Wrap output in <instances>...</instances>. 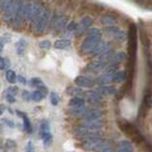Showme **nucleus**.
<instances>
[{
	"instance_id": "nucleus-27",
	"label": "nucleus",
	"mask_w": 152,
	"mask_h": 152,
	"mask_svg": "<svg viewBox=\"0 0 152 152\" xmlns=\"http://www.w3.org/2000/svg\"><path fill=\"white\" fill-rule=\"evenodd\" d=\"M42 139H43V144H45L46 148H49V146L53 144V136L50 134V132L45 134V136L42 137Z\"/></svg>"
},
{
	"instance_id": "nucleus-25",
	"label": "nucleus",
	"mask_w": 152,
	"mask_h": 152,
	"mask_svg": "<svg viewBox=\"0 0 152 152\" xmlns=\"http://www.w3.org/2000/svg\"><path fill=\"white\" fill-rule=\"evenodd\" d=\"M6 80L10 82V83H15L17 82V75H15V72H13V70H11V69H8L7 72H6Z\"/></svg>"
},
{
	"instance_id": "nucleus-24",
	"label": "nucleus",
	"mask_w": 152,
	"mask_h": 152,
	"mask_svg": "<svg viewBox=\"0 0 152 152\" xmlns=\"http://www.w3.org/2000/svg\"><path fill=\"white\" fill-rule=\"evenodd\" d=\"M125 73L124 72H116L115 75H113V82H116V83H121L125 80Z\"/></svg>"
},
{
	"instance_id": "nucleus-3",
	"label": "nucleus",
	"mask_w": 152,
	"mask_h": 152,
	"mask_svg": "<svg viewBox=\"0 0 152 152\" xmlns=\"http://www.w3.org/2000/svg\"><path fill=\"white\" fill-rule=\"evenodd\" d=\"M50 18V13L49 12H42V14L35 21H33V29L37 34H41L45 32L48 22Z\"/></svg>"
},
{
	"instance_id": "nucleus-18",
	"label": "nucleus",
	"mask_w": 152,
	"mask_h": 152,
	"mask_svg": "<svg viewBox=\"0 0 152 152\" xmlns=\"http://www.w3.org/2000/svg\"><path fill=\"white\" fill-rule=\"evenodd\" d=\"M98 91L103 95H114L116 93V89L111 86H101L98 88Z\"/></svg>"
},
{
	"instance_id": "nucleus-6",
	"label": "nucleus",
	"mask_w": 152,
	"mask_h": 152,
	"mask_svg": "<svg viewBox=\"0 0 152 152\" xmlns=\"http://www.w3.org/2000/svg\"><path fill=\"white\" fill-rule=\"evenodd\" d=\"M93 18L91 17H89V15H87V17H83L81 21H80V23L77 25V27H76V31L78 32V33H82V32H86L89 27H90V25L93 23Z\"/></svg>"
},
{
	"instance_id": "nucleus-39",
	"label": "nucleus",
	"mask_w": 152,
	"mask_h": 152,
	"mask_svg": "<svg viewBox=\"0 0 152 152\" xmlns=\"http://www.w3.org/2000/svg\"><path fill=\"white\" fill-rule=\"evenodd\" d=\"M32 84H33V86H35V87H40V86H42V81H41L39 77L32 78Z\"/></svg>"
},
{
	"instance_id": "nucleus-51",
	"label": "nucleus",
	"mask_w": 152,
	"mask_h": 152,
	"mask_svg": "<svg viewBox=\"0 0 152 152\" xmlns=\"http://www.w3.org/2000/svg\"><path fill=\"white\" fill-rule=\"evenodd\" d=\"M2 49H4V43H2V41L0 40V53L2 52Z\"/></svg>"
},
{
	"instance_id": "nucleus-8",
	"label": "nucleus",
	"mask_w": 152,
	"mask_h": 152,
	"mask_svg": "<svg viewBox=\"0 0 152 152\" xmlns=\"http://www.w3.org/2000/svg\"><path fill=\"white\" fill-rule=\"evenodd\" d=\"M75 83L81 88H91L94 86V82L86 76H77L75 78Z\"/></svg>"
},
{
	"instance_id": "nucleus-4",
	"label": "nucleus",
	"mask_w": 152,
	"mask_h": 152,
	"mask_svg": "<svg viewBox=\"0 0 152 152\" xmlns=\"http://www.w3.org/2000/svg\"><path fill=\"white\" fill-rule=\"evenodd\" d=\"M99 42H101V38H88L87 37V39L83 41V43L81 46V49L84 53H91Z\"/></svg>"
},
{
	"instance_id": "nucleus-28",
	"label": "nucleus",
	"mask_w": 152,
	"mask_h": 152,
	"mask_svg": "<svg viewBox=\"0 0 152 152\" xmlns=\"http://www.w3.org/2000/svg\"><path fill=\"white\" fill-rule=\"evenodd\" d=\"M15 148H17V144H15L14 140L7 139V140L5 142V149H6L7 151H13V150H15Z\"/></svg>"
},
{
	"instance_id": "nucleus-45",
	"label": "nucleus",
	"mask_w": 152,
	"mask_h": 152,
	"mask_svg": "<svg viewBox=\"0 0 152 152\" xmlns=\"http://www.w3.org/2000/svg\"><path fill=\"white\" fill-rule=\"evenodd\" d=\"M99 152H114V150H113L111 148H109V146H105V148H103L102 150H99Z\"/></svg>"
},
{
	"instance_id": "nucleus-44",
	"label": "nucleus",
	"mask_w": 152,
	"mask_h": 152,
	"mask_svg": "<svg viewBox=\"0 0 152 152\" xmlns=\"http://www.w3.org/2000/svg\"><path fill=\"white\" fill-rule=\"evenodd\" d=\"M22 97H23L25 101H29V99H31V94H29L28 91H23V93H22Z\"/></svg>"
},
{
	"instance_id": "nucleus-29",
	"label": "nucleus",
	"mask_w": 152,
	"mask_h": 152,
	"mask_svg": "<svg viewBox=\"0 0 152 152\" xmlns=\"http://www.w3.org/2000/svg\"><path fill=\"white\" fill-rule=\"evenodd\" d=\"M23 128H25V130L27 131V132H32V124H31V121H29V118L27 117V115H25L23 117Z\"/></svg>"
},
{
	"instance_id": "nucleus-19",
	"label": "nucleus",
	"mask_w": 152,
	"mask_h": 152,
	"mask_svg": "<svg viewBox=\"0 0 152 152\" xmlns=\"http://www.w3.org/2000/svg\"><path fill=\"white\" fill-rule=\"evenodd\" d=\"M110 82H113V75L111 74H103V75H101L97 78V83L102 84V86L109 84Z\"/></svg>"
},
{
	"instance_id": "nucleus-22",
	"label": "nucleus",
	"mask_w": 152,
	"mask_h": 152,
	"mask_svg": "<svg viewBox=\"0 0 152 152\" xmlns=\"http://www.w3.org/2000/svg\"><path fill=\"white\" fill-rule=\"evenodd\" d=\"M89 69L90 70H93V72H99V70H102L103 69V67H104V64L103 63H101L99 61H93V62H90L89 63Z\"/></svg>"
},
{
	"instance_id": "nucleus-10",
	"label": "nucleus",
	"mask_w": 152,
	"mask_h": 152,
	"mask_svg": "<svg viewBox=\"0 0 152 152\" xmlns=\"http://www.w3.org/2000/svg\"><path fill=\"white\" fill-rule=\"evenodd\" d=\"M83 124H84L83 126L87 129L88 133L98 131V130H101V128H102V122H99V121H95V122H87V123H83Z\"/></svg>"
},
{
	"instance_id": "nucleus-47",
	"label": "nucleus",
	"mask_w": 152,
	"mask_h": 152,
	"mask_svg": "<svg viewBox=\"0 0 152 152\" xmlns=\"http://www.w3.org/2000/svg\"><path fill=\"white\" fill-rule=\"evenodd\" d=\"M5 69V63H4V58L0 56V70Z\"/></svg>"
},
{
	"instance_id": "nucleus-41",
	"label": "nucleus",
	"mask_w": 152,
	"mask_h": 152,
	"mask_svg": "<svg viewBox=\"0 0 152 152\" xmlns=\"http://www.w3.org/2000/svg\"><path fill=\"white\" fill-rule=\"evenodd\" d=\"M26 152H34V146H33V143L29 140L28 144H27V148H26Z\"/></svg>"
},
{
	"instance_id": "nucleus-23",
	"label": "nucleus",
	"mask_w": 152,
	"mask_h": 152,
	"mask_svg": "<svg viewBox=\"0 0 152 152\" xmlns=\"http://www.w3.org/2000/svg\"><path fill=\"white\" fill-rule=\"evenodd\" d=\"M87 37L88 38H101V31L98 28H88L87 29Z\"/></svg>"
},
{
	"instance_id": "nucleus-43",
	"label": "nucleus",
	"mask_w": 152,
	"mask_h": 152,
	"mask_svg": "<svg viewBox=\"0 0 152 152\" xmlns=\"http://www.w3.org/2000/svg\"><path fill=\"white\" fill-rule=\"evenodd\" d=\"M73 94L75 95V97H82V95H83V91H82L81 89H74Z\"/></svg>"
},
{
	"instance_id": "nucleus-16",
	"label": "nucleus",
	"mask_w": 152,
	"mask_h": 152,
	"mask_svg": "<svg viewBox=\"0 0 152 152\" xmlns=\"http://www.w3.org/2000/svg\"><path fill=\"white\" fill-rule=\"evenodd\" d=\"M86 97L90 103H98L101 101V95L97 91H88L86 93Z\"/></svg>"
},
{
	"instance_id": "nucleus-52",
	"label": "nucleus",
	"mask_w": 152,
	"mask_h": 152,
	"mask_svg": "<svg viewBox=\"0 0 152 152\" xmlns=\"http://www.w3.org/2000/svg\"><path fill=\"white\" fill-rule=\"evenodd\" d=\"M2 113H4V107H2V105H0V116L2 115Z\"/></svg>"
},
{
	"instance_id": "nucleus-40",
	"label": "nucleus",
	"mask_w": 152,
	"mask_h": 152,
	"mask_svg": "<svg viewBox=\"0 0 152 152\" xmlns=\"http://www.w3.org/2000/svg\"><path fill=\"white\" fill-rule=\"evenodd\" d=\"M38 88H39V91L41 93V95L43 96V97L47 95V93H48V91H47V88H46L43 84H42V86H40V87H38Z\"/></svg>"
},
{
	"instance_id": "nucleus-2",
	"label": "nucleus",
	"mask_w": 152,
	"mask_h": 152,
	"mask_svg": "<svg viewBox=\"0 0 152 152\" xmlns=\"http://www.w3.org/2000/svg\"><path fill=\"white\" fill-rule=\"evenodd\" d=\"M22 5V0H13L11 2V5L4 11V20L6 22H13L18 12H19L20 7Z\"/></svg>"
},
{
	"instance_id": "nucleus-33",
	"label": "nucleus",
	"mask_w": 152,
	"mask_h": 152,
	"mask_svg": "<svg viewBox=\"0 0 152 152\" xmlns=\"http://www.w3.org/2000/svg\"><path fill=\"white\" fill-rule=\"evenodd\" d=\"M126 38V33L123 32V31H118L116 34H115V39L118 41V42H123Z\"/></svg>"
},
{
	"instance_id": "nucleus-1",
	"label": "nucleus",
	"mask_w": 152,
	"mask_h": 152,
	"mask_svg": "<svg viewBox=\"0 0 152 152\" xmlns=\"http://www.w3.org/2000/svg\"><path fill=\"white\" fill-rule=\"evenodd\" d=\"M22 10L25 20L35 21L42 14L43 10L39 2H22Z\"/></svg>"
},
{
	"instance_id": "nucleus-26",
	"label": "nucleus",
	"mask_w": 152,
	"mask_h": 152,
	"mask_svg": "<svg viewBox=\"0 0 152 152\" xmlns=\"http://www.w3.org/2000/svg\"><path fill=\"white\" fill-rule=\"evenodd\" d=\"M26 47H27V42H26V40H23V39L19 40V42L17 43V50H18V54H19V55H21V54L25 52Z\"/></svg>"
},
{
	"instance_id": "nucleus-12",
	"label": "nucleus",
	"mask_w": 152,
	"mask_h": 152,
	"mask_svg": "<svg viewBox=\"0 0 152 152\" xmlns=\"http://www.w3.org/2000/svg\"><path fill=\"white\" fill-rule=\"evenodd\" d=\"M102 25H104L105 27H111V26H115L116 25V22H117V20L115 18L114 15H111V14H105L103 18H102Z\"/></svg>"
},
{
	"instance_id": "nucleus-34",
	"label": "nucleus",
	"mask_w": 152,
	"mask_h": 152,
	"mask_svg": "<svg viewBox=\"0 0 152 152\" xmlns=\"http://www.w3.org/2000/svg\"><path fill=\"white\" fill-rule=\"evenodd\" d=\"M18 91H19V89H18V87H10L8 89H7V91H6V95L7 96H14L18 94Z\"/></svg>"
},
{
	"instance_id": "nucleus-15",
	"label": "nucleus",
	"mask_w": 152,
	"mask_h": 152,
	"mask_svg": "<svg viewBox=\"0 0 152 152\" xmlns=\"http://www.w3.org/2000/svg\"><path fill=\"white\" fill-rule=\"evenodd\" d=\"M69 46H70V41L68 39H60V40H56L54 43V47L56 49H66Z\"/></svg>"
},
{
	"instance_id": "nucleus-32",
	"label": "nucleus",
	"mask_w": 152,
	"mask_h": 152,
	"mask_svg": "<svg viewBox=\"0 0 152 152\" xmlns=\"http://www.w3.org/2000/svg\"><path fill=\"white\" fill-rule=\"evenodd\" d=\"M39 47H40L41 49H43V50H47V49H49V48L52 47V42H50L49 40H43V41H41V42L39 43Z\"/></svg>"
},
{
	"instance_id": "nucleus-13",
	"label": "nucleus",
	"mask_w": 152,
	"mask_h": 152,
	"mask_svg": "<svg viewBox=\"0 0 152 152\" xmlns=\"http://www.w3.org/2000/svg\"><path fill=\"white\" fill-rule=\"evenodd\" d=\"M113 56H114V52L110 49V50H108V52H105V53L101 54V55L98 56V60H97V61H99L101 63H103V64L105 66L107 63H109V62H110V60H111V57Z\"/></svg>"
},
{
	"instance_id": "nucleus-42",
	"label": "nucleus",
	"mask_w": 152,
	"mask_h": 152,
	"mask_svg": "<svg viewBox=\"0 0 152 152\" xmlns=\"http://www.w3.org/2000/svg\"><path fill=\"white\" fill-rule=\"evenodd\" d=\"M76 27H77V25H76L75 22H70L69 25H68V31H70V32H73V31H76Z\"/></svg>"
},
{
	"instance_id": "nucleus-31",
	"label": "nucleus",
	"mask_w": 152,
	"mask_h": 152,
	"mask_svg": "<svg viewBox=\"0 0 152 152\" xmlns=\"http://www.w3.org/2000/svg\"><path fill=\"white\" fill-rule=\"evenodd\" d=\"M42 98H43V96L41 95V93H40L39 90H37V91H34V93L31 94V99L34 101V102H40V101H42Z\"/></svg>"
},
{
	"instance_id": "nucleus-7",
	"label": "nucleus",
	"mask_w": 152,
	"mask_h": 152,
	"mask_svg": "<svg viewBox=\"0 0 152 152\" xmlns=\"http://www.w3.org/2000/svg\"><path fill=\"white\" fill-rule=\"evenodd\" d=\"M110 49H111V46H110L109 43L101 41L95 48H94V50H93L91 53H93L94 55H96V56H99L101 54H103V53H105V52H108V50H110Z\"/></svg>"
},
{
	"instance_id": "nucleus-53",
	"label": "nucleus",
	"mask_w": 152,
	"mask_h": 152,
	"mask_svg": "<svg viewBox=\"0 0 152 152\" xmlns=\"http://www.w3.org/2000/svg\"><path fill=\"white\" fill-rule=\"evenodd\" d=\"M0 131H1V125H0Z\"/></svg>"
},
{
	"instance_id": "nucleus-21",
	"label": "nucleus",
	"mask_w": 152,
	"mask_h": 152,
	"mask_svg": "<svg viewBox=\"0 0 152 152\" xmlns=\"http://www.w3.org/2000/svg\"><path fill=\"white\" fill-rule=\"evenodd\" d=\"M47 133H49V124L47 121H42L40 124V137L42 138Z\"/></svg>"
},
{
	"instance_id": "nucleus-38",
	"label": "nucleus",
	"mask_w": 152,
	"mask_h": 152,
	"mask_svg": "<svg viewBox=\"0 0 152 152\" xmlns=\"http://www.w3.org/2000/svg\"><path fill=\"white\" fill-rule=\"evenodd\" d=\"M12 1H13V0H0V6H1V8L5 11V10L11 5Z\"/></svg>"
},
{
	"instance_id": "nucleus-9",
	"label": "nucleus",
	"mask_w": 152,
	"mask_h": 152,
	"mask_svg": "<svg viewBox=\"0 0 152 152\" xmlns=\"http://www.w3.org/2000/svg\"><path fill=\"white\" fill-rule=\"evenodd\" d=\"M101 116H102V113H101L99 110H90V111H88L87 114L83 116V117H84V121H83V123L99 121Z\"/></svg>"
},
{
	"instance_id": "nucleus-36",
	"label": "nucleus",
	"mask_w": 152,
	"mask_h": 152,
	"mask_svg": "<svg viewBox=\"0 0 152 152\" xmlns=\"http://www.w3.org/2000/svg\"><path fill=\"white\" fill-rule=\"evenodd\" d=\"M119 145H121V149L132 150V145H131V143H130V142H128V140H123V142H121V143H119Z\"/></svg>"
},
{
	"instance_id": "nucleus-5",
	"label": "nucleus",
	"mask_w": 152,
	"mask_h": 152,
	"mask_svg": "<svg viewBox=\"0 0 152 152\" xmlns=\"http://www.w3.org/2000/svg\"><path fill=\"white\" fill-rule=\"evenodd\" d=\"M102 138L101 137H95V138H88L83 142L82 146L84 150H96L101 144H102Z\"/></svg>"
},
{
	"instance_id": "nucleus-14",
	"label": "nucleus",
	"mask_w": 152,
	"mask_h": 152,
	"mask_svg": "<svg viewBox=\"0 0 152 152\" xmlns=\"http://www.w3.org/2000/svg\"><path fill=\"white\" fill-rule=\"evenodd\" d=\"M88 113V108L86 105H82V107H77V108H73L70 110V114L75 117H81V116H84V115Z\"/></svg>"
},
{
	"instance_id": "nucleus-49",
	"label": "nucleus",
	"mask_w": 152,
	"mask_h": 152,
	"mask_svg": "<svg viewBox=\"0 0 152 152\" xmlns=\"http://www.w3.org/2000/svg\"><path fill=\"white\" fill-rule=\"evenodd\" d=\"M4 63H5V68L10 67V60L8 58H4Z\"/></svg>"
},
{
	"instance_id": "nucleus-30",
	"label": "nucleus",
	"mask_w": 152,
	"mask_h": 152,
	"mask_svg": "<svg viewBox=\"0 0 152 152\" xmlns=\"http://www.w3.org/2000/svg\"><path fill=\"white\" fill-rule=\"evenodd\" d=\"M116 68H117L116 64H107V66L103 67L102 70L104 72V74H111V73H114L115 70H116Z\"/></svg>"
},
{
	"instance_id": "nucleus-11",
	"label": "nucleus",
	"mask_w": 152,
	"mask_h": 152,
	"mask_svg": "<svg viewBox=\"0 0 152 152\" xmlns=\"http://www.w3.org/2000/svg\"><path fill=\"white\" fill-rule=\"evenodd\" d=\"M66 23H67V19L64 17H56L52 21V28H54V29H62V28L66 27Z\"/></svg>"
},
{
	"instance_id": "nucleus-50",
	"label": "nucleus",
	"mask_w": 152,
	"mask_h": 152,
	"mask_svg": "<svg viewBox=\"0 0 152 152\" xmlns=\"http://www.w3.org/2000/svg\"><path fill=\"white\" fill-rule=\"evenodd\" d=\"M117 152H132V150H126V149H119Z\"/></svg>"
},
{
	"instance_id": "nucleus-17",
	"label": "nucleus",
	"mask_w": 152,
	"mask_h": 152,
	"mask_svg": "<svg viewBox=\"0 0 152 152\" xmlns=\"http://www.w3.org/2000/svg\"><path fill=\"white\" fill-rule=\"evenodd\" d=\"M125 58H126V55H125L124 53H117V54H115L114 56L111 57L109 64H117V63H121V62L125 61Z\"/></svg>"
},
{
	"instance_id": "nucleus-48",
	"label": "nucleus",
	"mask_w": 152,
	"mask_h": 152,
	"mask_svg": "<svg viewBox=\"0 0 152 152\" xmlns=\"http://www.w3.org/2000/svg\"><path fill=\"white\" fill-rule=\"evenodd\" d=\"M7 101H8L10 103H14V102H15V98H14L13 96H7Z\"/></svg>"
},
{
	"instance_id": "nucleus-37",
	"label": "nucleus",
	"mask_w": 152,
	"mask_h": 152,
	"mask_svg": "<svg viewBox=\"0 0 152 152\" xmlns=\"http://www.w3.org/2000/svg\"><path fill=\"white\" fill-rule=\"evenodd\" d=\"M50 103L53 105H57L58 104V96L56 93H52L50 94Z\"/></svg>"
},
{
	"instance_id": "nucleus-35",
	"label": "nucleus",
	"mask_w": 152,
	"mask_h": 152,
	"mask_svg": "<svg viewBox=\"0 0 152 152\" xmlns=\"http://www.w3.org/2000/svg\"><path fill=\"white\" fill-rule=\"evenodd\" d=\"M118 31H119V29H118L117 27H114V26H111V27H107V28H105V33H107L108 35H115Z\"/></svg>"
},
{
	"instance_id": "nucleus-20",
	"label": "nucleus",
	"mask_w": 152,
	"mask_h": 152,
	"mask_svg": "<svg viewBox=\"0 0 152 152\" xmlns=\"http://www.w3.org/2000/svg\"><path fill=\"white\" fill-rule=\"evenodd\" d=\"M69 105L73 108H77V107H82L84 105V99L82 97H73L69 101Z\"/></svg>"
},
{
	"instance_id": "nucleus-46",
	"label": "nucleus",
	"mask_w": 152,
	"mask_h": 152,
	"mask_svg": "<svg viewBox=\"0 0 152 152\" xmlns=\"http://www.w3.org/2000/svg\"><path fill=\"white\" fill-rule=\"evenodd\" d=\"M17 80H18V81H19L20 83H22V84H25V83H26V80H25V77H23V76H17Z\"/></svg>"
}]
</instances>
